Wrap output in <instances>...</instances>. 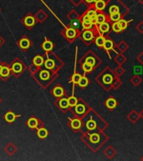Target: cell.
Masks as SVG:
<instances>
[{"mask_svg":"<svg viewBox=\"0 0 143 161\" xmlns=\"http://www.w3.org/2000/svg\"><path fill=\"white\" fill-rule=\"evenodd\" d=\"M59 105L60 107L62 108H68V106H69V102H68V100L67 99H62V100H60V102H59Z\"/></svg>","mask_w":143,"mask_h":161,"instance_id":"obj_20","label":"cell"},{"mask_svg":"<svg viewBox=\"0 0 143 161\" xmlns=\"http://www.w3.org/2000/svg\"><path fill=\"white\" fill-rule=\"evenodd\" d=\"M118 24L121 26V28L122 30H124V29H126V27H127V25H128V22L129 21H126V20H124V19H119Z\"/></svg>","mask_w":143,"mask_h":161,"instance_id":"obj_9","label":"cell"},{"mask_svg":"<svg viewBox=\"0 0 143 161\" xmlns=\"http://www.w3.org/2000/svg\"><path fill=\"white\" fill-rule=\"evenodd\" d=\"M99 29H100V30H101V32H102V33H106V32H108L109 29H110V25H109V24H107L106 22H105V23L100 25Z\"/></svg>","mask_w":143,"mask_h":161,"instance_id":"obj_2","label":"cell"},{"mask_svg":"<svg viewBox=\"0 0 143 161\" xmlns=\"http://www.w3.org/2000/svg\"><path fill=\"white\" fill-rule=\"evenodd\" d=\"M98 1H101V0H94L95 3H96V2H98Z\"/></svg>","mask_w":143,"mask_h":161,"instance_id":"obj_39","label":"cell"},{"mask_svg":"<svg viewBox=\"0 0 143 161\" xmlns=\"http://www.w3.org/2000/svg\"><path fill=\"white\" fill-rule=\"evenodd\" d=\"M64 91L63 89L61 87H56L55 90H54V94L56 97H61L62 95H63Z\"/></svg>","mask_w":143,"mask_h":161,"instance_id":"obj_18","label":"cell"},{"mask_svg":"<svg viewBox=\"0 0 143 161\" xmlns=\"http://www.w3.org/2000/svg\"><path fill=\"white\" fill-rule=\"evenodd\" d=\"M99 139H100V138H99V135H97V134H92V135H91V142H93V143H97Z\"/></svg>","mask_w":143,"mask_h":161,"instance_id":"obj_33","label":"cell"},{"mask_svg":"<svg viewBox=\"0 0 143 161\" xmlns=\"http://www.w3.org/2000/svg\"><path fill=\"white\" fill-rule=\"evenodd\" d=\"M92 24L91 23H86V22H82V26H83V28L84 29H91L92 27Z\"/></svg>","mask_w":143,"mask_h":161,"instance_id":"obj_34","label":"cell"},{"mask_svg":"<svg viewBox=\"0 0 143 161\" xmlns=\"http://www.w3.org/2000/svg\"><path fill=\"white\" fill-rule=\"evenodd\" d=\"M111 19L112 21H118L119 19H121V14H120V13L111 14Z\"/></svg>","mask_w":143,"mask_h":161,"instance_id":"obj_17","label":"cell"},{"mask_svg":"<svg viewBox=\"0 0 143 161\" xmlns=\"http://www.w3.org/2000/svg\"><path fill=\"white\" fill-rule=\"evenodd\" d=\"M112 29L114 30L116 33H119V32H121L122 30L121 28V26L118 24V22H115L113 25H112Z\"/></svg>","mask_w":143,"mask_h":161,"instance_id":"obj_19","label":"cell"},{"mask_svg":"<svg viewBox=\"0 0 143 161\" xmlns=\"http://www.w3.org/2000/svg\"><path fill=\"white\" fill-rule=\"evenodd\" d=\"M80 78H81V76H80V74H75L73 77H72V81H73L74 83H79Z\"/></svg>","mask_w":143,"mask_h":161,"instance_id":"obj_27","label":"cell"},{"mask_svg":"<svg viewBox=\"0 0 143 161\" xmlns=\"http://www.w3.org/2000/svg\"><path fill=\"white\" fill-rule=\"evenodd\" d=\"M44 62V60L41 56H36L35 59H34V63L36 65V66H41Z\"/></svg>","mask_w":143,"mask_h":161,"instance_id":"obj_12","label":"cell"},{"mask_svg":"<svg viewBox=\"0 0 143 161\" xmlns=\"http://www.w3.org/2000/svg\"><path fill=\"white\" fill-rule=\"evenodd\" d=\"M40 77L43 80H47L49 77V72H47L46 70H43L42 72L40 73Z\"/></svg>","mask_w":143,"mask_h":161,"instance_id":"obj_29","label":"cell"},{"mask_svg":"<svg viewBox=\"0 0 143 161\" xmlns=\"http://www.w3.org/2000/svg\"><path fill=\"white\" fill-rule=\"evenodd\" d=\"M96 126V124H95V122L93 121V120H91V121H89L87 123V128L89 129H94L95 128Z\"/></svg>","mask_w":143,"mask_h":161,"instance_id":"obj_30","label":"cell"},{"mask_svg":"<svg viewBox=\"0 0 143 161\" xmlns=\"http://www.w3.org/2000/svg\"><path fill=\"white\" fill-rule=\"evenodd\" d=\"M96 20H97V24L101 25L105 22V16L104 14H99L96 15Z\"/></svg>","mask_w":143,"mask_h":161,"instance_id":"obj_6","label":"cell"},{"mask_svg":"<svg viewBox=\"0 0 143 161\" xmlns=\"http://www.w3.org/2000/svg\"><path fill=\"white\" fill-rule=\"evenodd\" d=\"M83 69L85 70V71H87V72H89V71H91V70H93V66H91V65H90V64L88 63H85L83 65Z\"/></svg>","mask_w":143,"mask_h":161,"instance_id":"obj_24","label":"cell"},{"mask_svg":"<svg viewBox=\"0 0 143 161\" xmlns=\"http://www.w3.org/2000/svg\"><path fill=\"white\" fill-rule=\"evenodd\" d=\"M87 15H89L90 17H94V16H96L97 15V14H96V12H95V10H93V9H91V10H89L87 12Z\"/></svg>","mask_w":143,"mask_h":161,"instance_id":"obj_37","label":"cell"},{"mask_svg":"<svg viewBox=\"0 0 143 161\" xmlns=\"http://www.w3.org/2000/svg\"><path fill=\"white\" fill-rule=\"evenodd\" d=\"M37 124H38V122H37V120L35 118H30L28 120V125L29 128H36V126H37Z\"/></svg>","mask_w":143,"mask_h":161,"instance_id":"obj_7","label":"cell"},{"mask_svg":"<svg viewBox=\"0 0 143 161\" xmlns=\"http://www.w3.org/2000/svg\"><path fill=\"white\" fill-rule=\"evenodd\" d=\"M104 48L106 50H113V42L111 39H106L104 43Z\"/></svg>","mask_w":143,"mask_h":161,"instance_id":"obj_4","label":"cell"},{"mask_svg":"<svg viewBox=\"0 0 143 161\" xmlns=\"http://www.w3.org/2000/svg\"><path fill=\"white\" fill-rule=\"evenodd\" d=\"M20 46L22 48H28L29 46V42H28V39H22L21 42H20Z\"/></svg>","mask_w":143,"mask_h":161,"instance_id":"obj_31","label":"cell"},{"mask_svg":"<svg viewBox=\"0 0 143 161\" xmlns=\"http://www.w3.org/2000/svg\"><path fill=\"white\" fill-rule=\"evenodd\" d=\"M78 84L80 85V87H86V86H87V84H88V79L86 78V77H81Z\"/></svg>","mask_w":143,"mask_h":161,"instance_id":"obj_14","label":"cell"},{"mask_svg":"<svg viewBox=\"0 0 143 161\" xmlns=\"http://www.w3.org/2000/svg\"><path fill=\"white\" fill-rule=\"evenodd\" d=\"M71 126H72L73 128L77 129V128H79L81 126V123H80V120H78V119H75V120L72 121V123H71Z\"/></svg>","mask_w":143,"mask_h":161,"instance_id":"obj_13","label":"cell"},{"mask_svg":"<svg viewBox=\"0 0 143 161\" xmlns=\"http://www.w3.org/2000/svg\"><path fill=\"white\" fill-rule=\"evenodd\" d=\"M55 66V63H54V61H53L52 60H46L45 61V67L47 68H49V69H51L53 68Z\"/></svg>","mask_w":143,"mask_h":161,"instance_id":"obj_32","label":"cell"},{"mask_svg":"<svg viewBox=\"0 0 143 161\" xmlns=\"http://www.w3.org/2000/svg\"><path fill=\"white\" fill-rule=\"evenodd\" d=\"M104 80H105V83H107V84H109V83H111V82L112 81L111 76H109V75H107V76H105V77H104Z\"/></svg>","mask_w":143,"mask_h":161,"instance_id":"obj_36","label":"cell"},{"mask_svg":"<svg viewBox=\"0 0 143 161\" xmlns=\"http://www.w3.org/2000/svg\"><path fill=\"white\" fill-rule=\"evenodd\" d=\"M22 70V66L19 63H15L13 67V70L15 72H19Z\"/></svg>","mask_w":143,"mask_h":161,"instance_id":"obj_26","label":"cell"},{"mask_svg":"<svg viewBox=\"0 0 143 161\" xmlns=\"http://www.w3.org/2000/svg\"><path fill=\"white\" fill-rule=\"evenodd\" d=\"M106 107L110 109H113L116 106V101H115L114 98H109L108 100L106 101L105 103Z\"/></svg>","mask_w":143,"mask_h":161,"instance_id":"obj_1","label":"cell"},{"mask_svg":"<svg viewBox=\"0 0 143 161\" xmlns=\"http://www.w3.org/2000/svg\"><path fill=\"white\" fill-rule=\"evenodd\" d=\"M47 135H48V132H47L46 129H45V128H41V129H39L38 131V136L39 137V138H41V139L45 138Z\"/></svg>","mask_w":143,"mask_h":161,"instance_id":"obj_11","label":"cell"},{"mask_svg":"<svg viewBox=\"0 0 143 161\" xmlns=\"http://www.w3.org/2000/svg\"><path fill=\"white\" fill-rule=\"evenodd\" d=\"M109 12L110 14H115V13H119V8L115 5H113L109 9Z\"/></svg>","mask_w":143,"mask_h":161,"instance_id":"obj_28","label":"cell"},{"mask_svg":"<svg viewBox=\"0 0 143 161\" xmlns=\"http://www.w3.org/2000/svg\"><path fill=\"white\" fill-rule=\"evenodd\" d=\"M105 39L104 37H102V36H99L96 39H95V44L97 45L98 46H104V43H105Z\"/></svg>","mask_w":143,"mask_h":161,"instance_id":"obj_8","label":"cell"},{"mask_svg":"<svg viewBox=\"0 0 143 161\" xmlns=\"http://www.w3.org/2000/svg\"><path fill=\"white\" fill-rule=\"evenodd\" d=\"M1 70H2V67H0V74H1Z\"/></svg>","mask_w":143,"mask_h":161,"instance_id":"obj_40","label":"cell"},{"mask_svg":"<svg viewBox=\"0 0 143 161\" xmlns=\"http://www.w3.org/2000/svg\"><path fill=\"white\" fill-rule=\"evenodd\" d=\"M0 75L3 76V77H7V76H8V75H9V69L6 67H2L1 74H0Z\"/></svg>","mask_w":143,"mask_h":161,"instance_id":"obj_21","label":"cell"},{"mask_svg":"<svg viewBox=\"0 0 143 161\" xmlns=\"http://www.w3.org/2000/svg\"><path fill=\"white\" fill-rule=\"evenodd\" d=\"M95 9H96L97 10H102V9H105V3L104 1H102V0L98 1V2H96L95 4Z\"/></svg>","mask_w":143,"mask_h":161,"instance_id":"obj_3","label":"cell"},{"mask_svg":"<svg viewBox=\"0 0 143 161\" xmlns=\"http://www.w3.org/2000/svg\"><path fill=\"white\" fill-rule=\"evenodd\" d=\"M43 48L45 50H50L53 48V44L50 41H45V42L43 44Z\"/></svg>","mask_w":143,"mask_h":161,"instance_id":"obj_15","label":"cell"},{"mask_svg":"<svg viewBox=\"0 0 143 161\" xmlns=\"http://www.w3.org/2000/svg\"><path fill=\"white\" fill-rule=\"evenodd\" d=\"M25 25H28V26H32V25L35 24V19L32 17V16H28V17L25 18Z\"/></svg>","mask_w":143,"mask_h":161,"instance_id":"obj_5","label":"cell"},{"mask_svg":"<svg viewBox=\"0 0 143 161\" xmlns=\"http://www.w3.org/2000/svg\"><path fill=\"white\" fill-rule=\"evenodd\" d=\"M83 38L85 40H91V39L93 38V34L91 31H85L83 34Z\"/></svg>","mask_w":143,"mask_h":161,"instance_id":"obj_16","label":"cell"},{"mask_svg":"<svg viewBox=\"0 0 143 161\" xmlns=\"http://www.w3.org/2000/svg\"><path fill=\"white\" fill-rule=\"evenodd\" d=\"M85 62L88 64H90V65H91V66H93V67H94L95 64V60L93 59L92 57H89V58H87Z\"/></svg>","mask_w":143,"mask_h":161,"instance_id":"obj_35","label":"cell"},{"mask_svg":"<svg viewBox=\"0 0 143 161\" xmlns=\"http://www.w3.org/2000/svg\"><path fill=\"white\" fill-rule=\"evenodd\" d=\"M87 3H90V4H91V3H93L94 2V0H85Z\"/></svg>","mask_w":143,"mask_h":161,"instance_id":"obj_38","label":"cell"},{"mask_svg":"<svg viewBox=\"0 0 143 161\" xmlns=\"http://www.w3.org/2000/svg\"><path fill=\"white\" fill-rule=\"evenodd\" d=\"M66 35L69 38H73V37L75 36V29H69L67 30Z\"/></svg>","mask_w":143,"mask_h":161,"instance_id":"obj_23","label":"cell"},{"mask_svg":"<svg viewBox=\"0 0 143 161\" xmlns=\"http://www.w3.org/2000/svg\"><path fill=\"white\" fill-rule=\"evenodd\" d=\"M68 102H69V105L71 106V107H74L77 104V99L74 97H70L69 99H68Z\"/></svg>","mask_w":143,"mask_h":161,"instance_id":"obj_22","label":"cell"},{"mask_svg":"<svg viewBox=\"0 0 143 161\" xmlns=\"http://www.w3.org/2000/svg\"><path fill=\"white\" fill-rule=\"evenodd\" d=\"M14 118H15V115H14L13 112H8L7 114L5 115V119L7 120L8 122H9V123L13 122Z\"/></svg>","mask_w":143,"mask_h":161,"instance_id":"obj_10","label":"cell"},{"mask_svg":"<svg viewBox=\"0 0 143 161\" xmlns=\"http://www.w3.org/2000/svg\"><path fill=\"white\" fill-rule=\"evenodd\" d=\"M75 111H76L77 113H79V114H82L83 112H85V107L83 105H78L76 106V108H75Z\"/></svg>","mask_w":143,"mask_h":161,"instance_id":"obj_25","label":"cell"}]
</instances>
